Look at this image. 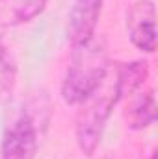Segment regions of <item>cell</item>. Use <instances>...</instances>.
<instances>
[{"label":"cell","mask_w":158,"mask_h":159,"mask_svg":"<svg viewBox=\"0 0 158 159\" xmlns=\"http://www.w3.org/2000/svg\"><path fill=\"white\" fill-rule=\"evenodd\" d=\"M108 76V56L101 43L89 39L73 46L71 61L62 83V96L69 106L82 104Z\"/></svg>","instance_id":"cell-1"},{"label":"cell","mask_w":158,"mask_h":159,"mask_svg":"<svg viewBox=\"0 0 158 159\" xmlns=\"http://www.w3.org/2000/svg\"><path fill=\"white\" fill-rule=\"evenodd\" d=\"M117 102L119 96L116 78L110 80L106 76L102 83L82 104H78L80 111L77 117V143L86 156H91L97 150L104 126Z\"/></svg>","instance_id":"cell-2"},{"label":"cell","mask_w":158,"mask_h":159,"mask_svg":"<svg viewBox=\"0 0 158 159\" xmlns=\"http://www.w3.org/2000/svg\"><path fill=\"white\" fill-rule=\"evenodd\" d=\"M126 28L132 44L145 52L153 54L156 50V11L151 0L136 2L126 15Z\"/></svg>","instance_id":"cell-3"},{"label":"cell","mask_w":158,"mask_h":159,"mask_svg":"<svg viewBox=\"0 0 158 159\" xmlns=\"http://www.w3.org/2000/svg\"><path fill=\"white\" fill-rule=\"evenodd\" d=\"M36 152H37L36 124L28 115H22L6 129L2 141V159H34Z\"/></svg>","instance_id":"cell-4"},{"label":"cell","mask_w":158,"mask_h":159,"mask_svg":"<svg viewBox=\"0 0 158 159\" xmlns=\"http://www.w3.org/2000/svg\"><path fill=\"white\" fill-rule=\"evenodd\" d=\"M104 0H75L69 22V37L73 46L93 39L97 20L101 17Z\"/></svg>","instance_id":"cell-5"},{"label":"cell","mask_w":158,"mask_h":159,"mask_svg":"<svg viewBox=\"0 0 158 159\" xmlns=\"http://www.w3.org/2000/svg\"><path fill=\"white\" fill-rule=\"evenodd\" d=\"M149 74V63L147 61H132L121 65L116 74V87H117L119 100L123 96L134 94L147 80Z\"/></svg>","instance_id":"cell-6"},{"label":"cell","mask_w":158,"mask_h":159,"mask_svg":"<svg viewBox=\"0 0 158 159\" xmlns=\"http://www.w3.org/2000/svg\"><path fill=\"white\" fill-rule=\"evenodd\" d=\"M126 119H128V126L132 129H143L156 120V102H155L153 91L138 94L132 100Z\"/></svg>","instance_id":"cell-7"},{"label":"cell","mask_w":158,"mask_h":159,"mask_svg":"<svg viewBox=\"0 0 158 159\" xmlns=\"http://www.w3.org/2000/svg\"><path fill=\"white\" fill-rule=\"evenodd\" d=\"M47 0H15L13 17L17 22H28L45 9Z\"/></svg>","instance_id":"cell-8"},{"label":"cell","mask_w":158,"mask_h":159,"mask_svg":"<svg viewBox=\"0 0 158 159\" xmlns=\"http://www.w3.org/2000/svg\"><path fill=\"white\" fill-rule=\"evenodd\" d=\"M2 54H4V48H2V44H0V57H2Z\"/></svg>","instance_id":"cell-9"},{"label":"cell","mask_w":158,"mask_h":159,"mask_svg":"<svg viewBox=\"0 0 158 159\" xmlns=\"http://www.w3.org/2000/svg\"><path fill=\"white\" fill-rule=\"evenodd\" d=\"M151 159H156V152H155V154H153V156H151Z\"/></svg>","instance_id":"cell-10"}]
</instances>
